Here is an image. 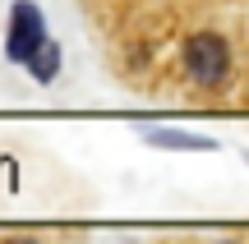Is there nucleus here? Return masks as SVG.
Instances as JSON below:
<instances>
[{
    "label": "nucleus",
    "mask_w": 249,
    "mask_h": 244,
    "mask_svg": "<svg viewBox=\"0 0 249 244\" xmlns=\"http://www.w3.org/2000/svg\"><path fill=\"white\" fill-rule=\"evenodd\" d=\"M180 60H185V74L198 88H217V83H226V74H231V46L217 33H194L185 42V51H180Z\"/></svg>",
    "instance_id": "f257e3e1"
},
{
    "label": "nucleus",
    "mask_w": 249,
    "mask_h": 244,
    "mask_svg": "<svg viewBox=\"0 0 249 244\" xmlns=\"http://www.w3.org/2000/svg\"><path fill=\"white\" fill-rule=\"evenodd\" d=\"M46 42V23H42V9L33 0H18L9 9V33H5V55L14 65H28L37 55V46Z\"/></svg>",
    "instance_id": "f03ea898"
},
{
    "label": "nucleus",
    "mask_w": 249,
    "mask_h": 244,
    "mask_svg": "<svg viewBox=\"0 0 249 244\" xmlns=\"http://www.w3.org/2000/svg\"><path fill=\"white\" fill-rule=\"evenodd\" d=\"M148 143H152V147H171V152H213V147H217L213 138L185 134V129H152Z\"/></svg>",
    "instance_id": "7ed1b4c3"
},
{
    "label": "nucleus",
    "mask_w": 249,
    "mask_h": 244,
    "mask_svg": "<svg viewBox=\"0 0 249 244\" xmlns=\"http://www.w3.org/2000/svg\"><path fill=\"white\" fill-rule=\"evenodd\" d=\"M23 69L33 74L37 83H55V74H60V46H55L51 37H46V42L37 46V55H33V60L23 65Z\"/></svg>",
    "instance_id": "20e7f679"
},
{
    "label": "nucleus",
    "mask_w": 249,
    "mask_h": 244,
    "mask_svg": "<svg viewBox=\"0 0 249 244\" xmlns=\"http://www.w3.org/2000/svg\"><path fill=\"white\" fill-rule=\"evenodd\" d=\"M5 244H37V240H23V235H18V240H5Z\"/></svg>",
    "instance_id": "39448f33"
}]
</instances>
